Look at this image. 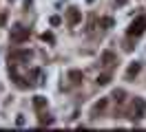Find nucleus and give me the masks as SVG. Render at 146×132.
<instances>
[{"label":"nucleus","instance_id":"f257e3e1","mask_svg":"<svg viewBox=\"0 0 146 132\" xmlns=\"http://www.w3.org/2000/svg\"><path fill=\"white\" fill-rule=\"evenodd\" d=\"M144 24H146V18H139L137 22H133V24H131V29H128V33H131V35H133V33H135V35H139L142 31H144V29H142Z\"/></svg>","mask_w":146,"mask_h":132},{"label":"nucleus","instance_id":"f03ea898","mask_svg":"<svg viewBox=\"0 0 146 132\" xmlns=\"http://www.w3.org/2000/svg\"><path fill=\"white\" fill-rule=\"evenodd\" d=\"M137 70H139V64H133V66H131V68H128V75H133V73H137Z\"/></svg>","mask_w":146,"mask_h":132},{"label":"nucleus","instance_id":"7ed1b4c3","mask_svg":"<svg viewBox=\"0 0 146 132\" xmlns=\"http://www.w3.org/2000/svg\"><path fill=\"white\" fill-rule=\"evenodd\" d=\"M69 75H71V79H80V77H82V73H78V70H71Z\"/></svg>","mask_w":146,"mask_h":132},{"label":"nucleus","instance_id":"20e7f679","mask_svg":"<svg viewBox=\"0 0 146 132\" xmlns=\"http://www.w3.org/2000/svg\"><path fill=\"white\" fill-rule=\"evenodd\" d=\"M33 104H36V106H38V108H40V106L44 104V97H36V101H33Z\"/></svg>","mask_w":146,"mask_h":132},{"label":"nucleus","instance_id":"39448f33","mask_svg":"<svg viewBox=\"0 0 146 132\" xmlns=\"http://www.w3.org/2000/svg\"><path fill=\"white\" fill-rule=\"evenodd\" d=\"M102 24H104V26H111V24H113V20H111V18H104V20H102Z\"/></svg>","mask_w":146,"mask_h":132},{"label":"nucleus","instance_id":"423d86ee","mask_svg":"<svg viewBox=\"0 0 146 132\" xmlns=\"http://www.w3.org/2000/svg\"><path fill=\"white\" fill-rule=\"evenodd\" d=\"M98 81H100V84H109V75H102V77L98 79Z\"/></svg>","mask_w":146,"mask_h":132},{"label":"nucleus","instance_id":"0eeeda50","mask_svg":"<svg viewBox=\"0 0 146 132\" xmlns=\"http://www.w3.org/2000/svg\"><path fill=\"white\" fill-rule=\"evenodd\" d=\"M117 5H126V0H117Z\"/></svg>","mask_w":146,"mask_h":132}]
</instances>
